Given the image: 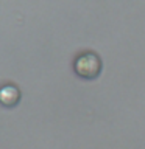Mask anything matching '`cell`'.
Listing matches in <instances>:
<instances>
[{"mask_svg":"<svg viewBox=\"0 0 145 149\" xmlns=\"http://www.w3.org/2000/svg\"><path fill=\"white\" fill-rule=\"evenodd\" d=\"M75 72L84 79H94L101 72V61L95 53H83L75 61Z\"/></svg>","mask_w":145,"mask_h":149,"instance_id":"cell-1","label":"cell"},{"mask_svg":"<svg viewBox=\"0 0 145 149\" xmlns=\"http://www.w3.org/2000/svg\"><path fill=\"white\" fill-rule=\"evenodd\" d=\"M20 100V92L16 86H3L0 88V102L6 107L16 106Z\"/></svg>","mask_w":145,"mask_h":149,"instance_id":"cell-2","label":"cell"}]
</instances>
